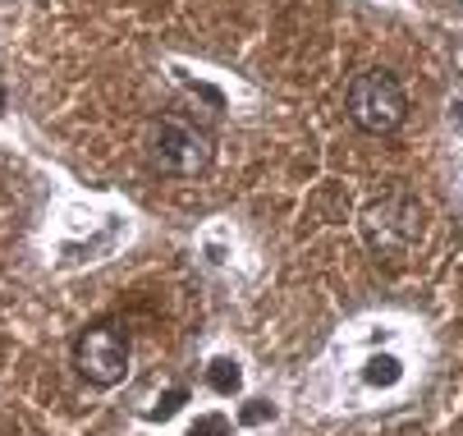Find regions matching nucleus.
I'll list each match as a JSON object with an SVG mask.
<instances>
[{"label":"nucleus","instance_id":"obj_1","mask_svg":"<svg viewBox=\"0 0 463 436\" xmlns=\"http://www.w3.org/2000/svg\"><path fill=\"white\" fill-rule=\"evenodd\" d=\"M345 110L363 134H394L404 124L409 101H404V88L394 83V74L363 70V74H354V83L345 92Z\"/></svg>","mask_w":463,"mask_h":436},{"label":"nucleus","instance_id":"obj_2","mask_svg":"<svg viewBox=\"0 0 463 436\" xmlns=\"http://www.w3.org/2000/svg\"><path fill=\"white\" fill-rule=\"evenodd\" d=\"M128 358H134V349H128V331L115 327V322H97L88 327L79 340H74V367L79 377L88 386H119L128 377Z\"/></svg>","mask_w":463,"mask_h":436},{"label":"nucleus","instance_id":"obj_3","mask_svg":"<svg viewBox=\"0 0 463 436\" xmlns=\"http://www.w3.org/2000/svg\"><path fill=\"white\" fill-rule=\"evenodd\" d=\"M147 161L161 175L193 179V175H203L212 166V147H207V138L197 134V129H188V124L161 119V124H152V129H147Z\"/></svg>","mask_w":463,"mask_h":436},{"label":"nucleus","instance_id":"obj_4","mask_svg":"<svg viewBox=\"0 0 463 436\" xmlns=\"http://www.w3.org/2000/svg\"><path fill=\"white\" fill-rule=\"evenodd\" d=\"M363 230H367V243L376 248V253L390 258V253H404V248L418 239L422 221H418V207L409 198H390V203H381V207L367 212Z\"/></svg>","mask_w":463,"mask_h":436},{"label":"nucleus","instance_id":"obj_5","mask_svg":"<svg viewBox=\"0 0 463 436\" xmlns=\"http://www.w3.org/2000/svg\"><path fill=\"white\" fill-rule=\"evenodd\" d=\"M207 382H212L216 395H234V391L243 386V372H239L234 358H216V363L207 367Z\"/></svg>","mask_w":463,"mask_h":436},{"label":"nucleus","instance_id":"obj_6","mask_svg":"<svg viewBox=\"0 0 463 436\" xmlns=\"http://www.w3.org/2000/svg\"><path fill=\"white\" fill-rule=\"evenodd\" d=\"M367 382H372V386L400 382V358H390V354H385V358H372V363H367Z\"/></svg>","mask_w":463,"mask_h":436},{"label":"nucleus","instance_id":"obj_7","mask_svg":"<svg viewBox=\"0 0 463 436\" xmlns=\"http://www.w3.org/2000/svg\"><path fill=\"white\" fill-rule=\"evenodd\" d=\"M188 436H230V418H221V413H207V418H197V427H193Z\"/></svg>","mask_w":463,"mask_h":436},{"label":"nucleus","instance_id":"obj_8","mask_svg":"<svg viewBox=\"0 0 463 436\" xmlns=\"http://www.w3.org/2000/svg\"><path fill=\"white\" fill-rule=\"evenodd\" d=\"M184 400H188V391H170V395H165V400H161V404H156L147 418H170V413H179V404H184Z\"/></svg>","mask_w":463,"mask_h":436},{"label":"nucleus","instance_id":"obj_9","mask_svg":"<svg viewBox=\"0 0 463 436\" xmlns=\"http://www.w3.org/2000/svg\"><path fill=\"white\" fill-rule=\"evenodd\" d=\"M239 418H243V422H267V418H271V404H261V400H257V404H248Z\"/></svg>","mask_w":463,"mask_h":436},{"label":"nucleus","instance_id":"obj_10","mask_svg":"<svg viewBox=\"0 0 463 436\" xmlns=\"http://www.w3.org/2000/svg\"><path fill=\"white\" fill-rule=\"evenodd\" d=\"M0 110H5V88H0Z\"/></svg>","mask_w":463,"mask_h":436}]
</instances>
